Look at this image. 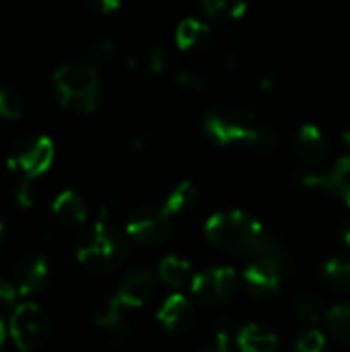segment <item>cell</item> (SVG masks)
<instances>
[{
	"instance_id": "obj_37",
	"label": "cell",
	"mask_w": 350,
	"mask_h": 352,
	"mask_svg": "<svg viewBox=\"0 0 350 352\" xmlns=\"http://www.w3.org/2000/svg\"><path fill=\"white\" fill-rule=\"evenodd\" d=\"M342 243L350 250V221L344 225V229H342Z\"/></svg>"
},
{
	"instance_id": "obj_28",
	"label": "cell",
	"mask_w": 350,
	"mask_h": 352,
	"mask_svg": "<svg viewBox=\"0 0 350 352\" xmlns=\"http://www.w3.org/2000/svg\"><path fill=\"white\" fill-rule=\"evenodd\" d=\"M326 351V334L318 328H311L301 334L295 344V352H324Z\"/></svg>"
},
{
	"instance_id": "obj_19",
	"label": "cell",
	"mask_w": 350,
	"mask_h": 352,
	"mask_svg": "<svg viewBox=\"0 0 350 352\" xmlns=\"http://www.w3.org/2000/svg\"><path fill=\"white\" fill-rule=\"evenodd\" d=\"M198 196H200V190H198V186H196L194 182H179V184L167 194L163 206L167 208V212H169L171 217H177V214L190 210V208L196 204Z\"/></svg>"
},
{
	"instance_id": "obj_11",
	"label": "cell",
	"mask_w": 350,
	"mask_h": 352,
	"mask_svg": "<svg viewBox=\"0 0 350 352\" xmlns=\"http://www.w3.org/2000/svg\"><path fill=\"white\" fill-rule=\"evenodd\" d=\"M157 289V278L151 270L146 268H136L132 270L120 285L118 293L113 295V299L126 309H140L142 305H146Z\"/></svg>"
},
{
	"instance_id": "obj_32",
	"label": "cell",
	"mask_w": 350,
	"mask_h": 352,
	"mask_svg": "<svg viewBox=\"0 0 350 352\" xmlns=\"http://www.w3.org/2000/svg\"><path fill=\"white\" fill-rule=\"evenodd\" d=\"M198 352H233V344H231V334L227 330H219L215 340L210 344H206L202 351Z\"/></svg>"
},
{
	"instance_id": "obj_18",
	"label": "cell",
	"mask_w": 350,
	"mask_h": 352,
	"mask_svg": "<svg viewBox=\"0 0 350 352\" xmlns=\"http://www.w3.org/2000/svg\"><path fill=\"white\" fill-rule=\"evenodd\" d=\"M159 276L165 285L179 289L194 280V270L188 260H184L179 256H167L159 264Z\"/></svg>"
},
{
	"instance_id": "obj_21",
	"label": "cell",
	"mask_w": 350,
	"mask_h": 352,
	"mask_svg": "<svg viewBox=\"0 0 350 352\" xmlns=\"http://www.w3.org/2000/svg\"><path fill=\"white\" fill-rule=\"evenodd\" d=\"M252 0H200L204 12L212 19H221V21H233V19H241L248 8H250Z\"/></svg>"
},
{
	"instance_id": "obj_20",
	"label": "cell",
	"mask_w": 350,
	"mask_h": 352,
	"mask_svg": "<svg viewBox=\"0 0 350 352\" xmlns=\"http://www.w3.org/2000/svg\"><path fill=\"white\" fill-rule=\"evenodd\" d=\"M324 322L336 342L350 344V303H340V305L330 307Z\"/></svg>"
},
{
	"instance_id": "obj_33",
	"label": "cell",
	"mask_w": 350,
	"mask_h": 352,
	"mask_svg": "<svg viewBox=\"0 0 350 352\" xmlns=\"http://www.w3.org/2000/svg\"><path fill=\"white\" fill-rule=\"evenodd\" d=\"M17 297H19V289H17V285H12V283H8V280L0 278V309L14 305Z\"/></svg>"
},
{
	"instance_id": "obj_30",
	"label": "cell",
	"mask_w": 350,
	"mask_h": 352,
	"mask_svg": "<svg viewBox=\"0 0 350 352\" xmlns=\"http://www.w3.org/2000/svg\"><path fill=\"white\" fill-rule=\"evenodd\" d=\"M250 146L256 148V151H260V153H270V151H274V148L278 146V136H276L274 130L262 126L260 132L256 134V138H254V142H252Z\"/></svg>"
},
{
	"instance_id": "obj_14",
	"label": "cell",
	"mask_w": 350,
	"mask_h": 352,
	"mask_svg": "<svg viewBox=\"0 0 350 352\" xmlns=\"http://www.w3.org/2000/svg\"><path fill=\"white\" fill-rule=\"evenodd\" d=\"M237 346H239V352H276L278 336L266 326L250 324L239 330Z\"/></svg>"
},
{
	"instance_id": "obj_13",
	"label": "cell",
	"mask_w": 350,
	"mask_h": 352,
	"mask_svg": "<svg viewBox=\"0 0 350 352\" xmlns=\"http://www.w3.org/2000/svg\"><path fill=\"white\" fill-rule=\"evenodd\" d=\"M50 280V264L43 256H27L21 260L17 268V289L19 295H35L39 293Z\"/></svg>"
},
{
	"instance_id": "obj_12",
	"label": "cell",
	"mask_w": 350,
	"mask_h": 352,
	"mask_svg": "<svg viewBox=\"0 0 350 352\" xmlns=\"http://www.w3.org/2000/svg\"><path fill=\"white\" fill-rule=\"evenodd\" d=\"M157 322L161 324L163 330H167L171 334L188 332L194 322V307H192L190 299L182 293L169 295L157 311Z\"/></svg>"
},
{
	"instance_id": "obj_15",
	"label": "cell",
	"mask_w": 350,
	"mask_h": 352,
	"mask_svg": "<svg viewBox=\"0 0 350 352\" xmlns=\"http://www.w3.org/2000/svg\"><path fill=\"white\" fill-rule=\"evenodd\" d=\"M52 212L66 227H76L87 221V206L83 198L72 190H64L62 194L56 196L52 204Z\"/></svg>"
},
{
	"instance_id": "obj_26",
	"label": "cell",
	"mask_w": 350,
	"mask_h": 352,
	"mask_svg": "<svg viewBox=\"0 0 350 352\" xmlns=\"http://www.w3.org/2000/svg\"><path fill=\"white\" fill-rule=\"evenodd\" d=\"M173 80L188 95H202L208 89L206 76L200 74V72H196V70H179V72H175Z\"/></svg>"
},
{
	"instance_id": "obj_9",
	"label": "cell",
	"mask_w": 350,
	"mask_h": 352,
	"mask_svg": "<svg viewBox=\"0 0 350 352\" xmlns=\"http://www.w3.org/2000/svg\"><path fill=\"white\" fill-rule=\"evenodd\" d=\"M235 291H237V272L231 266L208 268L196 274L192 280L194 297L208 307L225 305L227 301L233 299Z\"/></svg>"
},
{
	"instance_id": "obj_5",
	"label": "cell",
	"mask_w": 350,
	"mask_h": 352,
	"mask_svg": "<svg viewBox=\"0 0 350 352\" xmlns=\"http://www.w3.org/2000/svg\"><path fill=\"white\" fill-rule=\"evenodd\" d=\"M283 256L270 241L262 252L254 254V260L243 270V285L256 299H266L278 293L283 285Z\"/></svg>"
},
{
	"instance_id": "obj_6",
	"label": "cell",
	"mask_w": 350,
	"mask_h": 352,
	"mask_svg": "<svg viewBox=\"0 0 350 352\" xmlns=\"http://www.w3.org/2000/svg\"><path fill=\"white\" fill-rule=\"evenodd\" d=\"M8 330H10V338L19 351H37L47 340L50 320L37 303L27 301L12 309Z\"/></svg>"
},
{
	"instance_id": "obj_29",
	"label": "cell",
	"mask_w": 350,
	"mask_h": 352,
	"mask_svg": "<svg viewBox=\"0 0 350 352\" xmlns=\"http://www.w3.org/2000/svg\"><path fill=\"white\" fill-rule=\"evenodd\" d=\"M37 198V190H35V177H29V175H23L19 188H17V202L23 206V208H29L33 206Z\"/></svg>"
},
{
	"instance_id": "obj_34",
	"label": "cell",
	"mask_w": 350,
	"mask_h": 352,
	"mask_svg": "<svg viewBox=\"0 0 350 352\" xmlns=\"http://www.w3.org/2000/svg\"><path fill=\"white\" fill-rule=\"evenodd\" d=\"M87 2H89L91 8H95L101 14H109V12L118 10L120 4H122V0H87Z\"/></svg>"
},
{
	"instance_id": "obj_23",
	"label": "cell",
	"mask_w": 350,
	"mask_h": 352,
	"mask_svg": "<svg viewBox=\"0 0 350 352\" xmlns=\"http://www.w3.org/2000/svg\"><path fill=\"white\" fill-rule=\"evenodd\" d=\"M124 316H126V309L113 297H109L105 303H101L97 307V311L93 316V322H95V326L105 328V330H120L122 322H124Z\"/></svg>"
},
{
	"instance_id": "obj_3",
	"label": "cell",
	"mask_w": 350,
	"mask_h": 352,
	"mask_svg": "<svg viewBox=\"0 0 350 352\" xmlns=\"http://www.w3.org/2000/svg\"><path fill=\"white\" fill-rule=\"evenodd\" d=\"M128 248L120 235V231L107 221V210L99 212L95 225L83 235L76 248L78 262L91 272H111L122 266L126 260Z\"/></svg>"
},
{
	"instance_id": "obj_17",
	"label": "cell",
	"mask_w": 350,
	"mask_h": 352,
	"mask_svg": "<svg viewBox=\"0 0 350 352\" xmlns=\"http://www.w3.org/2000/svg\"><path fill=\"white\" fill-rule=\"evenodd\" d=\"M326 136L320 126L307 122L297 132V151L305 161H320L326 155Z\"/></svg>"
},
{
	"instance_id": "obj_39",
	"label": "cell",
	"mask_w": 350,
	"mask_h": 352,
	"mask_svg": "<svg viewBox=\"0 0 350 352\" xmlns=\"http://www.w3.org/2000/svg\"><path fill=\"white\" fill-rule=\"evenodd\" d=\"M342 140L350 146V122L344 126V130H342Z\"/></svg>"
},
{
	"instance_id": "obj_1",
	"label": "cell",
	"mask_w": 350,
	"mask_h": 352,
	"mask_svg": "<svg viewBox=\"0 0 350 352\" xmlns=\"http://www.w3.org/2000/svg\"><path fill=\"white\" fill-rule=\"evenodd\" d=\"M204 235L215 248L235 256L258 254L270 243L262 223L243 210L215 212L204 223Z\"/></svg>"
},
{
	"instance_id": "obj_4",
	"label": "cell",
	"mask_w": 350,
	"mask_h": 352,
	"mask_svg": "<svg viewBox=\"0 0 350 352\" xmlns=\"http://www.w3.org/2000/svg\"><path fill=\"white\" fill-rule=\"evenodd\" d=\"M202 128L206 136L219 146L233 144H252L262 124H258L256 116L239 105H217L204 113Z\"/></svg>"
},
{
	"instance_id": "obj_38",
	"label": "cell",
	"mask_w": 350,
	"mask_h": 352,
	"mask_svg": "<svg viewBox=\"0 0 350 352\" xmlns=\"http://www.w3.org/2000/svg\"><path fill=\"white\" fill-rule=\"evenodd\" d=\"M4 342H6V326H4L2 320H0V351H2V346H4Z\"/></svg>"
},
{
	"instance_id": "obj_31",
	"label": "cell",
	"mask_w": 350,
	"mask_h": 352,
	"mask_svg": "<svg viewBox=\"0 0 350 352\" xmlns=\"http://www.w3.org/2000/svg\"><path fill=\"white\" fill-rule=\"evenodd\" d=\"M169 66V56L165 50L161 47H155L146 54V68L155 74H163Z\"/></svg>"
},
{
	"instance_id": "obj_36",
	"label": "cell",
	"mask_w": 350,
	"mask_h": 352,
	"mask_svg": "<svg viewBox=\"0 0 350 352\" xmlns=\"http://www.w3.org/2000/svg\"><path fill=\"white\" fill-rule=\"evenodd\" d=\"M270 87H274V78L268 76V74H264V76L260 78V89H262V91H268Z\"/></svg>"
},
{
	"instance_id": "obj_16",
	"label": "cell",
	"mask_w": 350,
	"mask_h": 352,
	"mask_svg": "<svg viewBox=\"0 0 350 352\" xmlns=\"http://www.w3.org/2000/svg\"><path fill=\"white\" fill-rule=\"evenodd\" d=\"M210 37V27L194 16H188L175 27V45L184 52H192L202 47Z\"/></svg>"
},
{
	"instance_id": "obj_22",
	"label": "cell",
	"mask_w": 350,
	"mask_h": 352,
	"mask_svg": "<svg viewBox=\"0 0 350 352\" xmlns=\"http://www.w3.org/2000/svg\"><path fill=\"white\" fill-rule=\"evenodd\" d=\"M295 311L297 316L307 322V324H318V322H324L328 309H326V303L320 295H314V293H305L297 299L295 303Z\"/></svg>"
},
{
	"instance_id": "obj_27",
	"label": "cell",
	"mask_w": 350,
	"mask_h": 352,
	"mask_svg": "<svg viewBox=\"0 0 350 352\" xmlns=\"http://www.w3.org/2000/svg\"><path fill=\"white\" fill-rule=\"evenodd\" d=\"M116 58V43L109 39H95L89 45L87 52V62H91L93 66H105Z\"/></svg>"
},
{
	"instance_id": "obj_40",
	"label": "cell",
	"mask_w": 350,
	"mask_h": 352,
	"mask_svg": "<svg viewBox=\"0 0 350 352\" xmlns=\"http://www.w3.org/2000/svg\"><path fill=\"white\" fill-rule=\"evenodd\" d=\"M4 233H6V229H4V223L0 221V243H2V239H4Z\"/></svg>"
},
{
	"instance_id": "obj_24",
	"label": "cell",
	"mask_w": 350,
	"mask_h": 352,
	"mask_svg": "<svg viewBox=\"0 0 350 352\" xmlns=\"http://www.w3.org/2000/svg\"><path fill=\"white\" fill-rule=\"evenodd\" d=\"M322 276L328 285L347 289L350 287V260L347 258H330L322 266Z\"/></svg>"
},
{
	"instance_id": "obj_35",
	"label": "cell",
	"mask_w": 350,
	"mask_h": 352,
	"mask_svg": "<svg viewBox=\"0 0 350 352\" xmlns=\"http://www.w3.org/2000/svg\"><path fill=\"white\" fill-rule=\"evenodd\" d=\"M130 146H132L134 151H142V148H146V146H149V136H146V134H138V136H134V138H132V142H130Z\"/></svg>"
},
{
	"instance_id": "obj_2",
	"label": "cell",
	"mask_w": 350,
	"mask_h": 352,
	"mask_svg": "<svg viewBox=\"0 0 350 352\" xmlns=\"http://www.w3.org/2000/svg\"><path fill=\"white\" fill-rule=\"evenodd\" d=\"M54 91L60 105L72 113H91L101 99V82L97 68L85 60L62 64L54 72Z\"/></svg>"
},
{
	"instance_id": "obj_10",
	"label": "cell",
	"mask_w": 350,
	"mask_h": 352,
	"mask_svg": "<svg viewBox=\"0 0 350 352\" xmlns=\"http://www.w3.org/2000/svg\"><path fill=\"white\" fill-rule=\"evenodd\" d=\"M303 188H320L350 208V157H340L324 173H301L297 177Z\"/></svg>"
},
{
	"instance_id": "obj_8",
	"label": "cell",
	"mask_w": 350,
	"mask_h": 352,
	"mask_svg": "<svg viewBox=\"0 0 350 352\" xmlns=\"http://www.w3.org/2000/svg\"><path fill=\"white\" fill-rule=\"evenodd\" d=\"M54 161V142L47 136H25L14 142L8 155V167L21 169L23 175L39 177Z\"/></svg>"
},
{
	"instance_id": "obj_7",
	"label": "cell",
	"mask_w": 350,
	"mask_h": 352,
	"mask_svg": "<svg viewBox=\"0 0 350 352\" xmlns=\"http://www.w3.org/2000/svg\"><path fill=\"white\" fill-rule=\"evenodd\" d=\"M173 217L163 204H149L134 210L126 223V235L140 245H157L171 233Z\"/></svg>"
},
{
	"instance_id": "obj_25",
	"label": "cell",
	"mask_w": 350,
	"mask_h": 352,
	"mask_svg": "<svg viewBox=\"0 0 350 352\" xmlns=\"http://www.w3.org/2000/svg\"><path fill=\"white\" fill-rule=\"evenodd\" d=\"M25 113L23 95L17 89L0 87V116L6 120H19Z\"/></svg>"
}]
</instances>
